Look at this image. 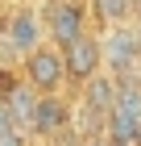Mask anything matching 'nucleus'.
Wrapping results in <instances>:
<instances>
[{"label": "nucleus", "mask_w": 141, "mask_h": 146, "mask_svg": "<svg viewBox=\"0 0 141 146\" xmlns=\"http://www.w3.org/2000/svg\"><path fill=\"white\" fill-rule=\"evenodd\" d=\"M29 142L75 146V96H71V88H62V92H42V96H37L33 125H29Z\"/></svg>", "instance_id": "obj_1"}, {"label": "nucleus", "mask_w": 141, "mask_h": 146, "mask_svg": "<svg viewBox=\"0 0 141 146\" xmlns=\"http://www.w3.org/2000/svg\"><path fill=\"white\" fill-rule=\"evenodd\" d=\"M100 58H104V71H112L116 79H133L137 58H141V29L133 21L104 25L100 29Z\"/></svg>", "instance_id": "obj_2"}, {"label": "nucleus", "mask_w": 141, "mask_h": 146, "mask_svg": "<svg viewBox=\"0 0 141 146\" xmlns=\"http://www.w3.org/2000/svg\"><path fill=\"white\" fill-rule=\"evenodd\" d=\"M37 4H42V21H46V42H54L58 50L91 29L87 0H37Z\"/></svg>", "instance_id": "obj_3"}, {"label": "nucleus", "mask_w": 141, "mask_h": 146, "mask_svg": "<svg viewBox=\"0 0 141 146\" xmlns=\"http://www.w3.org/2000/svg\"><path fill=\"white\" fill-rule=\"evenodd\" d=\"M21 71L37 92H62L66 88V63H62V50L54 42H42L33 46L29 54H21Z\"/></svg>", "instance_id": "obj_4"}, {"label": "nucleus", "mask_w": 141, "mask_h": 146, "mask_svg": "<svg viewBox=\"0 0 141 146\" xmlns=\"http://www.w3.org/2000/svg\"><path fill=\"white\" fill-rule=\"evenodd\" d=\"M4 34H9L17 54H29L33 46L46 42V21H42V4L37 0H17L4 13Z\"/></svg>", "instance_id": "obj_5"}, {"label": "nucleus", "mask_w": 141, "mask_h": 146, "mask_svg": "<svg viewBox=\"0 0 141 146\" xmlns=\"http://www.w3.org/2000/svg\"><path fill=\"white\" fill-rule=\"evenodd\" d=\"M62 63H66V88H71V92L104 67V58H100V29H96V25H91L87 34H79L75 42L62 46Z\"/></svg>", "instance_id": "obj_6"}, {"label": "nucleus", "mask_w": 141, "mask_h": 146, "mask_svg": "<svg viewBox=\"0 0 141 146\" xmlns=\"http://www.w3.org/2000/svg\"><path fill=\"white\" fill-rule=\"evenodd\" d=\"M116 84H120V79L112 75V71L100 67L91 79H83V84L75 88V100H79V104H87L91 113H100V117H108L112 100H116Z\"/></svg>", "instance_id": "obj_7"}, {"label": "nucleus", "mask_w": 141, "mask_h": 146, "mask_svg": "<svg viewBox=\"0 0 141 146\" xmlns=\"http://www.w3.org/2000/svg\"><path fill=\"white\" fill-rule=\"evenodd\" d=\"M37 96H42V92L33 88L25 75H17V79H12V88L4 92V109H9V117L17 121V129H21V134H29V125H33V109H37Z\"/></svg>", "instance_id": "obj_8"}, {"label": "nucleus", "mask_w": 141, "mask_h": 146, "mask_svg": "<svg viewBox=\"0 0 141 146\" xmlns=\"http://www.w3.org/2000/svg\"><path fill=\"white\" fill-rule=\"evenodd\" d=\"M137 4H141V0H87V9H91V25L104 29V25L133 21V17H137Z\"/></svg>", "instance_id": "obj_9"}, {"label": "nucleus", "mask_w": 141, "mask_h": 146, "mask_svg": "<svg viewBox=\"0 0 141 146\" xmlns=\"http://www.w3.org/2000/svg\"><path fill=\"white\" fill-rule=\"evenodd\" d=\"M108 113H125V117L141 121V84L137 79H120L116 84V100H112Z\"/></svg>", "instance_id": "obj_10"}, {"label": "nucleus", "mask_w": 141, "mask_h": 146, "mask_svg": "<svg viewBox=\"0 0 141 146\" xmlns=\"http://www.w3.org/2000/svg\"><path fill=\"white\" fill-rule=\"evenodd\" d=\"M75 146H112V138L104 134V129H91V134H79Z\"/></svg>", "instance_id": "obj_11"}, {"label": "nucleus", "mask_w": 141, "mask_h": 146, "mask_svg": "<svg viewBox=\"0 0 141 146\" xmlns=\"http://www.w3.org/2000/svg\"><path fill=\"white\" fill-rule=\"evenodd\" d=\"M0 146H33L25 134H9V138H0Z\"/></svg>", "instance_id": "obj_12"}, {"label": "nucleus", "mask_w": 141, "mask_h": 146, "mask_svg": "<svg viewBox=\"0 0 141 146\" xmlns=\"http://www.w3.org/2000/svg\"><path fill=\"white\" fill-rule=\"evenodd\" d=\"M112 146H137V138H112Z\"/></svg>", "instance_id": "obj_13"}, {"label": "nucleus", "mask_w": 141, "mask_h": 146, "mask_svg": "<svg viewBox=\"0 0 141 146\" xmlns=\"http://www.w3.org/2000/svg\"><path fill=\"white\" fill-rule=\"evenodd\" d=\"M133 79H137V84H141V58H137V71H133Z\"/></svg>", "instance_id": "obj_14"}, {"label": "nucleus", "mask_w": 141, "mask_h": 146, "mask_svg": "<svg viewBox=\"0 0 141 146\" xmlns=\"http://www.w3.org/2000/svg\"><path fill=\"white\" fill-rule=\"evenodd\" d=\"M133 25H137V29H141V4H137V17H133Z\"/></svg>", "instance_id": "obj_15"}, {"label": "nucleus", "mask_w": 141, "mask_h": 146, "mask_svg": "<svg viewBox=\"0 0 141 146\" xmlns=\"http://www.w3.org/2000/svg\"><path fill=\"white\" fill-rule=\"evenodd\" d=\"M33 146H58V142H33Z\"/></svg>", "instance_id": "obj_16"}, {"label": "nucleus", "mask_w": 141, "mask_h": 146, "mask_svg": "<svg viewBox=\"0 0 141 146\" xmlns=\"http://www.w3.org/2000/svg\"><path fill=\"white\" fill-rule=\"evenodd\" d=\"M137 146H141V134H137Z\"/></svg>", "instance_id": "obj_17"}]
</instances>
